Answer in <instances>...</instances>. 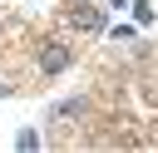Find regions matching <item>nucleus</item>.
Listing matches in <instances>:
<instances>
[{
  "mask_svg": "<svg viewBox=\"0 0 158 153\" xmlns=\"http://www.w3.org/2000/svg\"><path fill=\"white\" fill-rule=\"evenodd\" d=\"M133 10V25H153V0H128Z\"/></svg>",
  "mask_w": 158,
  "mask_h": 153,
  "instance_id": "39448f33",
  "label": "nucleus"
},
{
  "mask_svg": "<svg viewBox=\"0 0 158 153\" xmlns=\"http://www.w3.org/2000/svg\"><path fill=\"white\" fill-rule=\"evenodd\" d=\"M15 148H20V153H35V148H44L40 128H20V133H15Z\"/></svg>",
  "mask_w": 158,
  "mask_h": 153,
  "instance_id": "20e7f679",
  "label": "nucleus"
},
{
  "mask_svg": "<svg viewBox=\"0 0 158 153\" xmlns=\"http://www.w3.org/2000/svg\"><path fill=\"white\" fill-rule=\"evenodd\" d=\"M69 25H74V30H89V35H109V5L74 0V5H69Z\"/></svg>",
  "mask_w": 158,
  "mask_h": 153,
  "instance_id": "f257e3e1",
  "label": "nucleus"
},
{
  "mask_svg": "<svg viewBox=\"0 0 158 153\" xmlns=\"http://www.w3.org/2000/svg\"><path fill=\"white\" fill-rule=\"evenodd\" d=\"M109 10H128V0H109Z\"/></svg>",
  "mask_w": 158,
  "mask_h": 153,
  "instance_id": "0eeeda50",
  "label": "nucleus"
},
{
  "mask_svg": "<svg viewBox=\"0 0 158 153\" xmlns=\"http://www.w3.org/2000/svg\"><path fill=\"white\" fill-rule=\"evenodd\" d=\"M0 30H5V25H0Z\"/></svg>",
  "mask_w": 158,
  "mask_h": 153,
  "instance_id": "6e6552de",
  "label": "nucleus"
},
{
  "mask_svg": "<svg viewBox=\"0 0 158 153\" xmlns=\"http://www.w3.org/2000/svg\"><path fill=\"white\" fill-rule=\"evenodd\" d=\"M84 109H89V99H64V104L49 109V118H54V123H59V118H79Z\"/></svg>",
  "mask_w": 158,
  "mask_h": 153,
  "instance_id": "7ed1b4c3",
  "label": "nucleus"
},
{
  "mask_svg": "<svg viewBox=\"0 0 158 153\" xmlns=\"http://www.w3.org/2000/svg\"><path fill=\"white\" fill-rule=\"evenodd\" d=\"M138 30H143V25H109V39H118V44H133V39H138Z\"/></svg>",
  "mask_w": 158,
  "mask_h": 153,
  "instance_id": "423d86ee",
  "label": "nucleus"
},
{
  "mask_svg": "<svg viewBox=\"0 0 158 153\" xmlns=\"http://www.w3.org/2000/svg\"><path fill=\"white\" fill-rule=\"evenodd\" d=\"M69 64H74V49H69L64 39H44V44H40V74L54 79V74H64Z\"/></svg>",
  "mask_w": 158,
  "mask_h": 153,
  "instance_id": "f03ea898",
  "label": "nucleus"
}]
</instances>
